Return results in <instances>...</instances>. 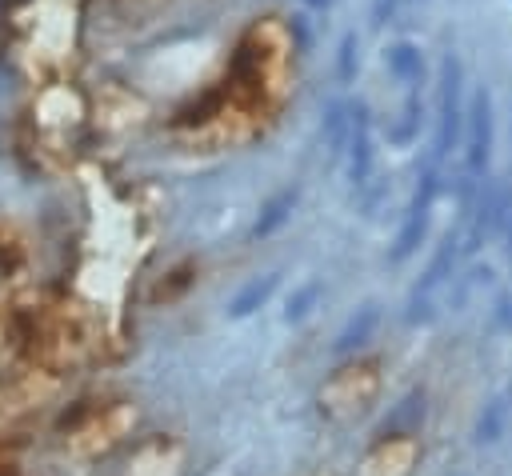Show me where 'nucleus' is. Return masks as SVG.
Returning a JSON list of instances; mask_svg holds the SVG:
<instances>
[{"mask_svg":"<svg viewBox=\"0 0 512 476\" xmlns=\"http://www.w3.org/2000/svg\"><path fill=\"white\" fill-rule=\"evenodd\" d=\"M436 192H440V172H436V164H428V168H424V176H420V184H416V196H412V204H408V212H404L400 236H396V244H392V264L408 260V256L420 248Z\"/></svg>","mask_w":512,"mask_h":476,"instance_id":"nucleus-1","label":"nucleus"},{"mask_svg":"<svg viewBox=\"0 0 512 476\" xmlns=\"http://www.w3.org/2000/svg\"><path fill=\"white\" fill-rule=\"evenodd\" d=\"M456 244H460L456 236H444V244L436 248V256H432L428 272L416 280V288H412V296H408V320H412V324L432 320V296H436V288L452 276V264H456V256H460V248H456Z\"/></svg>","mask_w":512,"mask_h":476,"instance_id":"nucleus-2","label":"nucleus"},{"mask_svg":"<svg viewBox=\"0 0 512 476\" xmlns=\"http://www.w3.org/2000/svg\"><path fill=\"white\" fill-rule=\"evenodd\" d=\"M460 136V64L456 56H444L440 64V116H436V148L432 156L440 160Z\"/></svg>","mask_w":512,"mask_h":476,"instance_id":"nucleus-3","label":"nucleus"},{"mask_svg":"<svg viewBox=\"0 0 512 476\" xmlns=\"http://www.w3.org/2000/svg\"><path fill=\"white\" fill-rule=\"evenodd\" d=\"M488 152H492V104L488 92L476 88L468 104V172H484Z\"/></svg>","mask_w":512,"mask_h":476,"instance_id":"nucleus-4","label":"nucleus"},{"mask_svg":"<svg viewBox=\"0 0 512 476\" xmlns=\"http://www.w3.org/2000/svg\"><path fill=\"white\" fill-rule=\"evenodd\" d=\"M348 176L352 184H364L372 172V140H368V108L356 104L352 108V144H348Z\"/></svg>","mask_w":512,"mask_h":476,"instance_id":"nucleus-5","label":"nucleus"},{"mask_svg":"<svg viewBox=\"0 0 512 476\" xmlns=\"http://www.w3.org/2000/svg\"><path fill=\"white\" fill-rule=\"evenodd\" d=\"M384 60H388V72H392L396 80H404L408 88L420 84V76H424V56H420V48H416L412 40H396V44H388Z\"/></svg>","mask_w":512,"mask_h":476,"instance_id":"nucleus-6","label":"nucleus"},{"mask_svg":"<svg viewBox=\"0 0 512 476\" xmlns=\"http://www.w3.org/2000/svg\"><path fill=\"white\" fill-rule=\"evenodd\" d=\"M276 284H280V272H268V276H256V280H248L232 300H228V316H252L272 292H276Z\"/></svg>","mask_w":512,"mask_h":476,"instance_id":"nucleus-7","label":"nucleus"},{"mask_svg":"<svg viewBox=\"0 0 512 476\" xmlns=\"http://www.w3.org/2000/svg\"><path fill=\"white\" fill-rule=\"evenodd\" d=\"M292 204H296V188H284V192H276L268 204H264V212H260V220L252 224V236L260 240V236H272L284 220H288V212H292Z\"/></svg>","mask_w":512,"mask_h":476,"instance_id":"nucleus-8","label":"nucleus"},{"mask_svg":"<svg viewBox=\"0 0 512 476\" xmlns=\"http://www.w3.org/2000/svg\"><path fill=\"white\" fill-rule=\"evenodd\" d=\"M376 320H380V308H376V304H364V308L344 324V332L336 336V344H332V348H336V352H348V348L364 344V336L376 328Z\"/></svg>","mask_w":512,"mask_h":476,"instance_id":"nucleus-9","label":"nucleus"},{"mask_svg":"<svg viewBox=\"0 0 512 476\" xmlns=\"http://www.w3.org/2000/svg\"><path fill=\"white\" fill-rule=\"evenodd\" d=\"M504 420H508V396H496L492 404H484V416H480V424H476V440H480V444L500 440Z\"/></svg>","mask_w":512,"mask_h":476,"instance_id":"nucleus-10","label":"nucleus"},{"mask_svg":"<svg viewBox=\"0 0 512 476\" xmlns=\"http://www.w3.org/2000/svg\"><path fill=\"white\" fill-rule=\"evenodd\" d=\"M416 128H420V96H416V88H412V92H408V100H404L400 124H396L388 136H392V144H408V140L416 136Z\"/></svg>","mask_w":512,"mask_h":476,"instance_id":"nucleus-11","label":"nucleus"},{"mask_svg":"<svg viewBox=\"0 0 512 476\" xmlns=\"http://www.w3.org/2000/svg\"><path fill=\"white\" fill-rule=\"evenodd\" d=\"M340 132H344V108L332 104L328 116H324V144H328L332 152H340Z\"/></svg>","mask_w":512,"mask_h":476,"instance_id":"nucleus-12","label":"nucleus"},{"mask_svg":"<svg viewBox=\"0 0 512 476\" xmlns=\"http://www.w3.org/2000/svg\"><path fill=\"white\" fill-rule=\"evenodd\" d=\"M316 296H320V284H308V288H300V292L288 300V312H284V316H288V320H300Z\"/></svg>","mask_w":512,"mask_h":476,"instance_id":"nucleus-13","label":"nucleus"},{"mask_svg":"<svg viewBox=\"0 0 512 476\" xmlns=\"http://www.w3.org/2000/svg\"><path fill=\"white\" fill-rule=\"evenodd\" d=\"M352 76H356V36L348 32L340 44V80H352Z\"/></svg>","mask_w":512,"mask_h":476,"instance_id":"nucleus-14","label":"nucleus"},{"mask_svg":"<svg viewBox=\"0 0 512 476\" xmlns=\"http://www.w3.org/2000/svg\"><path fill=\"white\" fill-rule=\"evenodd\" d=\"M188 284H192V268L184 264V268H176V272H172V280H168V284H160V292H156V296L172 300V296H176L180 288H188Z\"/></svg>","mask_w":512,"mask_h":476,"instance_id":"nucleus-15","label":"nucleus"},{"mask_svg":"<svg viewBox=\"0 0 512 476\" xmlns=\"http://www.w3.org/2000/svg\"><path fill=\"white\" fill-rule=\"evenodd\" d=\"M396 4H400V0H376V24H384V20L396 12Z\"/></svg>","mask_w":512,"mask_h":476,"instance_id":"nucleus-16","label":"nucleus"},{"mask_svg":"<svg viewBox=\"0 0 512 476\" xmlns=\"http://www.w3.org/2000/svg\"><path fill=\"white\" fill-rule=\"evenodd\" d=\"M304 4H308V8H324L328 0H304Z\"/></svg>","mask_w":512,"mask_h":476,"instance_id":"nucleus-17","label":"nucleus"},{"mask_svg":"<svg viewBox=\"0 0 512 476\" xmlns=\"http://www.w3.org/2000/svg\"><path fill=\"white\" fill-rule=\"evenodd\" d=\"M508 252H512V212H508Z\"/></svg>","mask_w":512,"mask_h":476,"instance_id":"nucleus-18","label":"nucleus"}]
</instances>
